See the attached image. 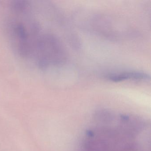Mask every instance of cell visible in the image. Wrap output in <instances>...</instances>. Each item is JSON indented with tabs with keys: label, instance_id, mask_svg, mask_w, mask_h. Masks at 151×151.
Returning <instances> with one entry per match:
<instances>
[{
	"label": "cell",
	"instance_id": "1",
	"mask_svg": "<svg viewBox=\"0 0 151 151\" xmlns=\"http://www.w3.org/2000/svg\"><path fill=\"white\" fill-rule=\"evenodd\" d=\"M8 7L7 32L17 53L40 68L60 63L61 46L44 25L43 4L20 1H13Z\"/></svg>",
	"mask_w": 151,
	"mask_h": 151
},
{
	"label": "cell",
	"instance_id": "2",
	"mask_svg": "<svg viewBox=\"0 0 151 151\" xmlns=\"http://www.w3.org/2000/svg\"><path fill=\"white\" fill-rule=\"evenodd\" d=\"M108 80L114 82H121L129 79L134 80H148L150 78L149 75L143 72L131 71L117 74H111L107 76Z\"/></svg>",
	"mask_w": 151,
	"mask_h": 151
}]
</instances>
